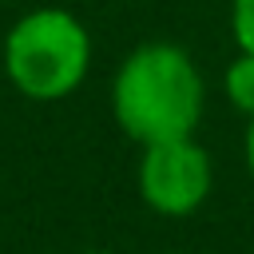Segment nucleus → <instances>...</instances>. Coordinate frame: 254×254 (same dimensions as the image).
<instances>
[{
  "label": "nucleus",
  "mask_w": 254,
  "mask_h": 254,
  "mask_svg": "<svg viewBox=\"0 0 254 254\" xmlns=\"http://www.w3.org/2000/svg\"><path fill=\"white\" fill-rule=\"evenodd\" d=\"M83 254H111V250H83Z\"/></svg>",
  "instance_id": "nucleus-7"
},
{
  "label": "nucleus",
  "mask_w": 254,
  "mask_h": 254,
  "mask_svg": "<svg viewBox=\"0 0 254 254\" xmlns=\"http://www.w3.org/2000/svg\"><path fill=\"white\" fill-rule=\"evenodd\" d=\"M246 167H250V175H254V119H250V127H246Z\"/></svg>",
  "instance_id": "nucleus-6"
},
{
  "label": "nucleus",
  "mask_w": 254,
  "mask_h": 254,
  "mask_svg": "<svg viewBox=\"0 0 254 254\" xmlns=\"http://www.w3.org/2000/svg\"><path fill=\"white\" fill-rule=\"evenodd\" d=\"M202 75L194 60L167 40L135 48L111 83V115L139 147L187 139L202 119Z\"/></svg>",
  "instance_id": "nucleus-1"
},
{
  "label": "nucleus",
  "mask_w": 254,
  "mask_h": 254,
  "mask_svg": "<svg viewBox=\"0 0 254 254\" xmlns=\"http://www.w3.org/2000/svg\"><path fill=\"white\" fill-rule=\"evenodd\" d=\"M230 28H234L238 52H250V56H254V0H234V8H230Z\"/></svg>",
  "instance_id": "nucleus-5"
},
{
  "label": "nucleus",
  "mask_w": 254,
  "mask_h": 254,
  "mask_svg": "<svg viewBox=\"0 0 254 254\" xmlns=\"http://www.w3.org/2000/svg\"><path fill=\"white\" fill-rule=\"evenodd\" d=\"M91 64V36L67 8H32L4 36V75L28 99L71 95Z\"/></svg>",
  "instance_id": "nucleus-2"
},
{
  "label": "nucleus",
  "mask_w": 254,
  "mask_h": 254,
  "mask_svg": "<svg viewBox=\"0 0 254 254\" xmlns=\"http://www.w3.org/2000/svg\"><path fill=\"white\" fill-rule=\"evenodd\" d=\"M210 155L206 147L187 139H167V143H147L139 159V194L155 214L183 218L194 214L206 194H210Z\"/></svg>",
  "instance_id": "nucleus-3"
},
{
  "label": "nucleus",
  "mask_w": 254,
  "mask_h": 254,
  "mask_svg": "<svg viewBox=\"0 0 254 254\" xmlns=\"http://www.w3.org/2000/svg\"><path fill=\"white\" fill-rule=\"evenodd\" d=\"M222 91H226L230 107H238L242 115L254 119V56H250V52H238V60L226 67Z\"/></svg>",
  "instance_id": "nucleus-4"
}]
</instances>
